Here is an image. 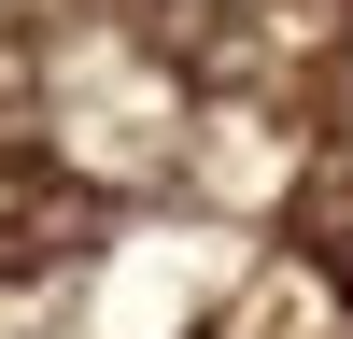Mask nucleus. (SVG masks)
I'll return each instance as SVG.
<instances>
[]
</instances>
